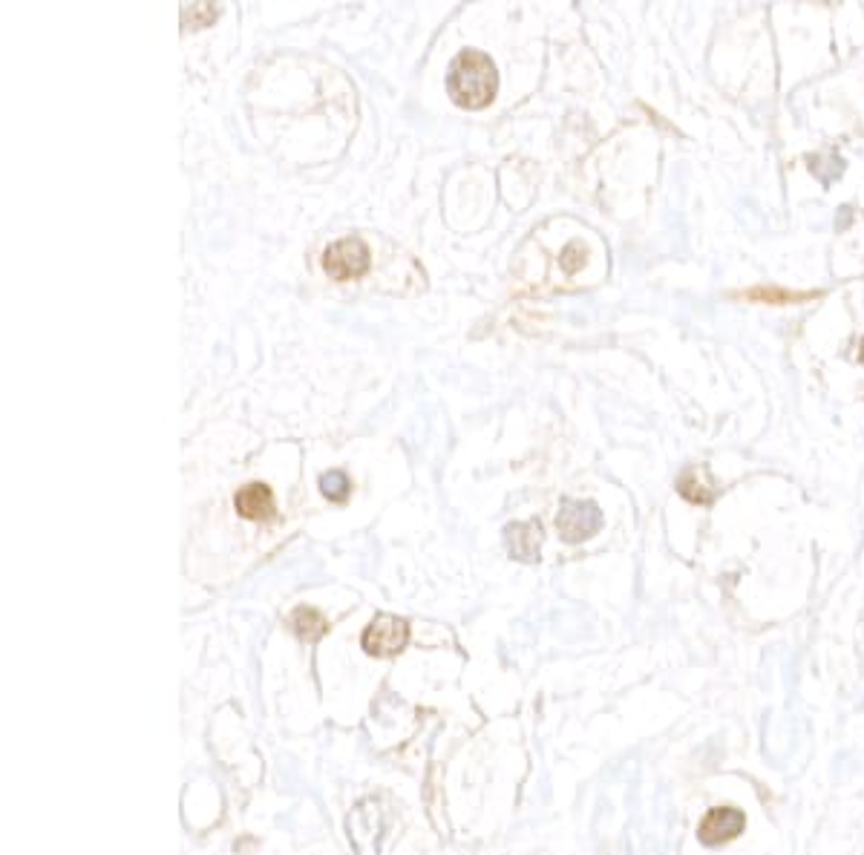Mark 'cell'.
Instances as JSON below:
<instances>
[{
	"instance_id": "cell-1",
	"label": "cell",
	"mask_w": 864,
	"mask_h": 855,
	"mask_svg": "<svg viewBox=\"0 0 864 855\" xmlns=\"http://www.w3.org/2000/svg\"><path fill=\"white\" fill-rule=\"evenodd\" d=\"M447 93L464 110H484L499 93V72L479 49L458 52L447 72Z\"/></svg>"
},
{
	"instance_id": "cell-2",
	"label": "cell",
	"mask_w": 864,
	"mask_h": 855,
	"mask_svg": "<svg viewBox=\"0 0 864 855\" xmlns=\"http://www.w3.org/2000/svg\"><path fill=\"white\" fill-rule=\"evenodd\" d=\"M369 262H372L369 248H366V242L358 237L337 239V242H332V245L326 248V254H323L326 274H329L332 280H340V283L363 277V274L369 271Z\"/></svg>"
},
{
	"instance_id": "cell-3",
	"label": "cell",
	"mask_w": 864,
	"mask_h": 855,
	"mask_svg": "<svg viewBox=\"0 0 864 855\" xmlns=\"http://www.w3.org/2000/svg\"><path fill=\"white\" fill-rule=\"evenodd\" d=\"M600 527H602V510L594 504V501L565 499L562 504H559V513H556V530H559V536H562L568 545H576V542L591 539L594 533H600Z\"/></svg>"
},
{
	"instance_id": "cell-4",
	"label": "cell",
	"mask_w": 864,
	"mask_h": 855,
	"mask_svg": "<svg viewBox=\"0 0 864 855\" xmlns=\"http://www.w3.org/2000/svg\"><path fill=\"white\" fill-rule=\"evenodd\" d=\"M363 651L372 657H395L398 651H404L409 642V625L407 619L392 617V614H378L366 625L363 631Z\"/></svg>"
},
{
	"instance_id": "cell-5",
	"label": "cell",
	"mask_w": 864,
	"mask_h": 855,
	"mask_svg": "<svg viewBox=\"0 0 864 855\" xmlns=\"http://www.w3.org/2000/svg\"><path fill=\"white\" fill-rule=\"evenodd\" d=\"M746 827V818L741 809L732 807H720V809H709L706 818L700 821L697 827V838L706 844V847H720V844H729L735 841Z\"/></svg>"
},
{
	"instance_id": "cell-6",
	"label": "cell",
	"mask_w": 864,
	"mask_h": 855,
	"mask_svg": "<svg viewBox=\"0 0 864 855\" xmlns=\"http://www.w3.org/2000/svg\"><path fill=\"white\" fill-rule=\"evenodd\" d=\"M504 542H507V550H510L513 559H519V562H539L542 542H545L542 524L539 522L507 524V527H504Z\"/></svg>"
},
{
	"instance_id": "cell-7",
	"label": "cell",
	"mask_w": 864,
	"mask_h": 855,
	"mask_svg": "<svg viewBox=\"0 0 864 855\" xmlns=\"http://www.w3.org/2000/svg\"><path fill=\"white\" fill-rule=\"evenodd\" d=\"M677 493L686 501H692V504L706 507V504H712V501L718 499L720 487L718 481L712 478L706 464H695V467H686V470L680 473V478H677Z\"/></svg>"
},
{
	"instance_id": "cell-8",
	"label": "cell",
	"mask_w": 864,
	"mask_h": 855,
	"mask_svg": "<svg viewBox=\"0 0 864 855\" xmlns=\"http://www.w3.org/2000/svg\"><path fill=\"white\" fill-rule=\"evenodd\" d=\"M234 507L240 513L242 519H251V522H268L274 519V496L265 484H245L237 490L234 496Z\"/></svg>"
},
{
	"instance_id": "cell-9",
	"label": "cell",
	"mask_w": 864,
	"mask_h": 855,
	"mask_svg": "<svg viewBox=\"0 0 864 855\" xmlns=\"http://www.w3.org/2000/svg\"><path fill=\"white\" fill-rule=\"evenodd\" d=\"M741 300L749 303H767V306H798V303H813L821 297V291H790L778 285H755L749 291L738 294Z\"/></svg>"
},
{
	"instance_id": "cell-10",
	"label": "cell",
	"mask_w": 864,
	"mask_h": 855,
	"mask_svg": "<svg viewBox=\"0 0 864 855\" xmlns=\"http://www.w3.org/2000/svg\"><path fill=\"white\" fill-rule=\"evenodd\" d=\"M288 625H291V631H294L300 640H306V642L320 640V637L329 631V619L323 617L317 608H309V605H300V608H294V611H291V617H288Z\"/></svg>"
},
{
	"instance_id": "cell-11",
	"label": "cell",
	"mask_w": 864,
	"mask_h": 855,
	"mask_svg": "<svg viewBox=\"0 0 864 855\" xmlns=\"http://www.w3.org/2000/svg\"><path fill=\"white\" fill-rule=\"evenodd\" d=\"M807 167H810V173L816 176L824 188H830L844 173V159L836 150H824V153H816V156H807Z\"/></svg>"
},
{
	"instance_id": "cell-12",
	"label": "cell",
	"mask_w": 864,
	"mask_h": 855,
	"mask_svg": "<svg viewBox=\"0 0 864 855\" xmlns=\"http://www.w3.org/2000/svg\"><path fill=\"white\" fill-rule=\"evenodd\" d=\"M320 493L329 501H346L352 493V481L343 470H329L320 475Z\"/></svg>"
},
{
	"instance_id": "cell-13",
	"label": "cell",
	"mask_w": 864,
	"mask_h": 855,
	"mask_svg": "<svg viewBox=\"0 0 864 855\" xmlns=\"http://www.w3.org/2000/svg\"><path fill=\"white\" fill-rule=\"evenodd\" d=\"M188 18H193V26H208L216 18V9L208 6V3H196L191 9H185V21H188Z\"/></svg>"
},
{
	"instance_id": "cell-14",
	"label": "cell",
	"mask_w": 864,
	"mask_h": 855,
	"mask_svg": "<svg viewBox=\"0 0 864 855\" xmlns=\"http://www.w3.org/2000/svg\"><path fill=\"white\" fill-rule=\"evenodd\" d=\"M582 262H585V251H582L576 242L574 245H568V248L562 251V268H565V271H576Z\"/></svg>"
},
{
	"instance_id": "cell-15",
	"label": "cell",
	"mask_w": 864,
	"mask_h": 855,
	"mask_svg": "<svg viewBox=\"0 0 864 855\" xmlns=\"http://www.w3.org/2000/svg\"><path fill=\"white\" fill-rule=\"evenodd\" d=\"M856 346H862V352H856V360H859V363H864V337L859 340V343H856Z\"/></svg>"
}]
</instances>
